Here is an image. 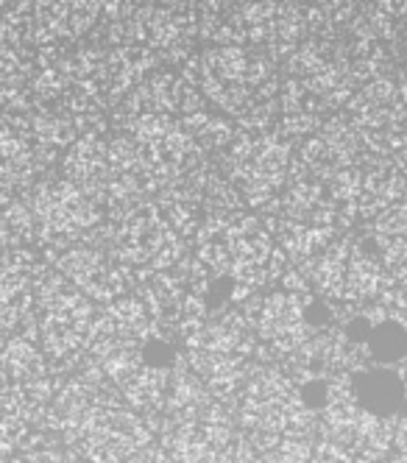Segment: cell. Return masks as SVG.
<instances>
[{"instance_id":"1","label":"cell","mask_w":407,"mask_h":463,"mask_svg":"<svg viewBox=\"0 0 407 463\" xmlns=\"http://www.w3.org/2000/svg\"><path fill=\"white\" fill-rule=\"evenodd\" d=\"M90 352L95 369L104 372L134 411L154 413L165 408L176 374V354L143 302L118 299L100 313L92 326Z\"/></svg>"},{"instance_id":"2","label":"cell","mask_w":407,"mask_h":463,"mask_svg":"<svg viewBox=\"0 0 407 463\" xmlns=\"http://www.w3.org/2000/svg\"><path fill=\"white\" fill-rule=\"evenodd\" d=\"M48 421L87 463H128L151 441V427L100 369L67 380L53 396Z\"/></svg>"},{"instance_id":"3","label":"cell","mask_w":407,"mask_h":463,"mask_svg":"<svg viewBox=\"0 0 407 463\" xmlns=\"http://www.w3.org/2000/svg\"><path fill=\"white\" fill-rule=\"evenodd\" d=\"M285 257L288 254L282 249H274L270 243L268 229L251 218H243L237 223H215L201 229L193 266L210 285L223 282L234 299H243L246 293L279 274L277 262Z\"/></svg>"},{"instance_id":"4","label":"cell","mask_w":407,"mask_h":463,"mask_svg":"<svg viewBox=\"0 0 407 463\" xmlns=\"http://www.w3.org/2000/svg\"><path fill=\"white\" fill-rule=\"evenodd\" d=\"M254 349L249 316L229 310L201 324L187 338V363L215 396H232L243 388L246 357Z\"/></svg>"},{"instance_id":"5","label":"cell","mask_w":407,"mask_h":463,"mask_svg":"<svg viewBox=\"0 0 407 463\" xmlns=\"http://www.w3.org/2000/svg\"><path fill=\"white\" fill-rule=\"evenodd\" d=\"M327 441L341 444L357 463H383L396 439V416H374L365 411L352 385V374H332L327 405L321 411Z\"/></svg>"},{"instance_id":"6","label":"cell","mask_w":407,"mask_h":463,"mask_svg":"<svg viewBox=\"0 0 407 463\" xmlns=\"http://www.w3.org/2000/svg\"><path fill=\"white\" fill-rule=\"evenodd\" d=\"M241 421L251 433L308 439L316 427V411L304 402L298 383L282 372H257L241 400Z\"/></svg>"},{"instance_id":"7","label":"cell","mask_w":407,"mask_h":463,"mask_svg":"<svg viewBox=\"0 0 407 463\" xmlns=\"http://www.w3.org/2000/svg\"><path fill=\"white\" fill-rule=\"evenodd\" d=\"M40 302V341L53 360H73L92 341V305L87 296L64 277L48 274L37 288Z\"/></svg>"},{"instance_id":"8","label":"cell","mask_w":407,"mask_h":463,"mask_svg":"<svg viewBox=\"0 0 407 463\" xmlns=\"http://www.w3.org/2000/svg\"><path fill=\"white\" fill-rule=\"evenodd\" d=\"M321 302L310 299L308 290H274L257 302L254 326L274 357H293L313 335L324 333L316 324Z\"/></svg>"},{"instance_id":"9","label":"cell","mask_w":407,"mask_h":463,"mask_svg":"<svg viewBox=\"0 0 407 463\" xmlns=\"http://www.w3.org/2000/svg\"><path fill=\"white\" fill-rule=\"evenodd\" d=\"M165 452L171 455L174 463H232V421L218 408H210L207 413L193 419H182L167 433Z\"/></svg>"},{"instance_id":"10","label":"cell","mask_w":407,"mask_h":463,"mask_svg":"<svg viewBox=\"0 0 407 463\" xmlns=\"http://www.w3.org/2000/svg\"><path fill=\"white\" fill-rule=\"evenodd\" d=\"M62 274L71 279L90 299H118L126 290V271L123 266L109 257V251H100L95 246H73L59 257Z\"/></svg>"},{"instance_id":"11","label":"cell","mask_w":407,"mask_h":463,"mask_svg":"<svg viewBox=\"0 0 407 463\" xmlns=\"http://www.w3.org/2000/svg\"><path fill=\"white\" fill-rule=\"evenodd\" d=\"M31 307L28 260L0 251V329H14Z\"/></svg>"},{"instance_id":"12","label":"cell","mask_w":407,"mask_h":463,"mask_svg":"<svg viewBox=\"0 0 407 463\" xmlns=\"http://www.w3.org/2000/svg\"><path fill=\"white\" fill-rule=\"evenodd\" d=\"M355 396L357 402L371 411L374 416H396L402 402H404V388L396 374V369L388 366H374V369H360L352 374Z\"/></svg>"},{"instance_id":"13","label":"cell","mask_w":407,"mask_h":463,"mask_svg":"<svg viewBox=\"0 0 407 463\" xmlns=\"http://www.w3.org/2000/svg\"><path fill=\"white\" fill-rule=\"evenodd\" d=\"M365 352L368 357L377 363V366H399V363L407 357V329L399 321L396 310H383L374 329L365 341Z\"/></svg>"},{"instance_id":"14","label":"cell","mask_w":407,"mask_h":463,"mask_svg":"<svg viewBox=\"0 0 407 463\" xmlns=\"http://www.w3.org/2000/svg\"><path fill=\"white\" fill-rule=\"evenodd\" d=\"M210 396H213L210 388L201 383V377L193 369H182V372L174 374L171 388H167L165 408L176 416V421L193 419V416H201V413H207L213 408Z\"/></svg>"},{"instance_id":"15","label":"cell","mask_w":407,"mask_h":463,"mask_svg":"<svg viewBox=\"0 0 407 463\" xmlns=\"http://www.w3.org/2000/svg\"><path fill=\"white\" fill-rule=\"evenodd\" d=\"M4 369H6V385H33L45 380L43 352L25 338L6 344Z\"/></svg>"},{"instance_id":"16","label":"cell","mask_w":407,"mask_h":463,"mask_svg":"<svg viewBox=\"0 0 407 463\" xmlns=\"http://www.w3.org/2000/svg\"><path fill=\"white\" fill-rule=\"evenodd\" d=\"M249 439H251L254 449L260 452L262 463H313L316 447L308 439L265 436V433H251Z\"/></svg>"},{"instance_id":"17","label":"cell","mask_w":407,"mask_h":463,"mask_svg":"<svg viewBox=\"0 0 407 463\" xmlns=\"http://www.w3.org/2000/svg\"><path fill=\"white\" fill-rule=\"evenodd\" d=\"M25 421L0 405V458H9L25 439Z\"/></svg>"},{"instance_id":"18","label":"cell","mask_w":407,"mask_h":463,"mask_svg":"<svg viewBox=\"0 0 407 463\" xmlns=\"http://www.w3.org/2000/svg\"><path fill=\"white\" fill-rule=\"evenodd\" d=\"M9 463H87L81 455H73L67 449H56V447H43V449H31L23 452L17 458H12Z\"/></svg>"},{"instance_id":"19","label":"cell","mask_w":407,"mask_h":463,"mask_svg":"<svg viewBox=\"0 0 407 463\" xmlns=\"http://www.w3.org/2000/svg\"><path fill=\"white\" fill-rule=\"evenodd\" d=\"M313 463H357L341 444L335 441H321L313 452Z\"/></svg>"},{"instance_id":"20","label":"cell","mask_w":407,"mask_h":463,"mask_svg":"<svg viewBox=\"0 0 407 463\" xmlns=\"http://www.w3.org/2000/svg\"><path fill=\"white\" fill-rule=\"evenodd\" d=\"M383 463H407V455H399V458H385Z\"/></svg>"}]
</instances>
